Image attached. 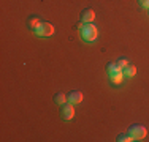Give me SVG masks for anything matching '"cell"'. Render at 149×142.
Instances as JSON below:
<instances>
[{
    "label": "cell",
    "mask_w": 149,
    "mask_h": 142,
    "mask_svg": "<svg viewBox=\"0 0 149 142\" xmlns=\"http://www.w3.org/2000/svg\"><path fill=\"white\" fill-rule=\"evenodd\" d=\"M138 3L141 6H144V8H149V0H138Z\"/></svg>",
    "instance_id": "14"
},
{
    "label": "cell",
    "mask_w": 149,
    "mask_h": 142,
    "mask_svg": "<svg viewBox=\"0 0 149 142\" xmlns=\"http://www.w3.org/2000/svg\"><path fill=\"white\" fill-rule=\"evenodd\" d=\"M33 32L37 35H40V37H51V35L54 33V27H52V24H49V22H41L40 27L35 28Z\"/></svg>",
    "instance_id": "2"
},
{
    "label": "cell",
    "mask_w": 149,
    "mask_h": 142,
    "mask_svg": "<svg viewBox=\"0 0 149 142\" xmlns=\"http://www.w3.org/2000/svg\"><path fill=\"white\" fill-rule=\"evenodd\" d=\"M62 115H63V119H65V120L73 119L74 109H73V104H72V103H70V104H63V108H62Z\"/></svg>",
    "instance_id": "7"
},
{
    "label": "cell",
    "mask_w": 149,
    "mask_h": 142,
    "mask_svg": "<svg viewBox=\"0 0 149 142\" xmlns=\"http://www.w3.org/2000/svg\"><path fill=\"white\" fill-rule=\"evenodd\" d=\"M106 71H108L109 76H114V74L122 73V68H120L116 62H108V63H106Z\"/></svg>",
    "instance_id": "6"
},
{
    "label": "cell",
    "mask_w": 149,
    "mask_h": 142,
    "mask_svg": "<svg viewBox=\"0 0 149 142\" xmlns=\"http://www.w3.org/2000/svg\"><path fill=\"white\" fill-rule=\"evenodd\" d=\"M135 73H136V68L133 65H127L122 68V74L125 77H132V76H135Z\"/></svg>",
    "instance_id": "9"
},
{
    "label": "cell",
    "mask_w": 149,
    "mask_h": 142,
    "mask_svg": "<svg viewBox=\"0 0 149 142\" xmlns=\"http://www.w3.org/2000/svg\"><path fill=\"white\" fill-rule=\"evenodd\" d=\"M94 17H95V13H94V10L92 8H86V10H83L81 11V16H79V19H81V22H92L94 21Z\"/></svg>",
    "instance_id": "5"
},
{
    "label": "cell",
    "mask_w": 149,
    "mask_h": 142,
    "mask_svg": "<svg viewBox=\"0 0 149 142\" xmlns=\"http://www.w3.org/2000/svg\"><path fill=\"white\" fill-rule=\"evenodd\" d=\"M116 63H118V65L120 66V68H124V66H127V65H129V60H127V59H124V57H120V59H119Z\"/></svg>",
    "instance_id": "13"
},
{
    "label": "cell",
    "mask_w": 149,
    "mask_h": 142,
    "mask_svg": "<svg viewBox=\"0 0 149 142\" xmlns=\"http://www.w3.org/2000/svg\"><path fill=\"white\" fill-rule=\"evenodd\" d=\"M54 103H56V104H65V103H67V95L65 93H62V92H57V93H56L54 95Z\"/></svg>",
    "instance_id": "10"
},
{
    "label": "cell",
    "mask_w": 149,
    "mask_h": 142,
    "mask_svg": "<svg viewBox=\"0 0 149 142\" xmlns=\"http://www.w3.org/2000/svg\"><path fill=\"white\" fill-rule=\"evenodd\" d=\"M148 14H149V8H148Z\"/></svg>",
    "instance_id": "15"
},
{
    "label": "cell",
    "mask_w": 149,
    "mask_h": 142,
    "mask_svg": "<svg viewBox=\"0 0 149 142\" xmlns=\"http://www.w3.org/2000/svg\"><path fill=\"white\" fill-rule=\"evenodd\" d=\"M109 77H111V81H113L114 84H119L120 81H122L124 74H122V73H119V74H114V76H109Z\"/></svg>",
    "instance_id": "12"
},
{
    "label": "cell",
    "mask_w": 149,
    "mask_h": 142,
    "mask_svg": "<svg viewBox=\"0 0 149 142\" xmlns=\"http://www.w3.org/2000/svg\"><path fill=\"white\" fill-rule=\"evenodd\" d=\"M67 101L72 103V104H78V103L83 101V93H81L79 90H72L67 95Z\"/></svg>",
    "instance_id": "4"
},
{
    "label": "cell",
    "mask_w": 149,
    "mask_h": 142,
    "mask_svg": "<svg viewBox=\"0 0 149 142\" xmlns=\"http://www.w3.org/2000/svg\"><path fill=\"white\" fill-rule=\"evenodd\" d=\"M118 142H130V141H133V137L130 136L129 133H122V134H119L118 136V139H116Z\"/></svg>",
    "instance_id": "11"
},
{
    "label": "cell",
    "mask_w": 149,
    "mask_h": 142,
    "mask_svg": "<svg viewBox=\"0 0 149 142\" xmlns=\"http://www.w3.org/2000/svg\"><path fill=\"white\" fill-rule=\"evenodd\" d=\"M40 19H38L37 16H29V19H27V26H29L32 30H35V28L40 27Z\"/></svg>",
    "instance_id": "8"
},
{
    "label": "cell",
    "mask_w": 149,
    "mask_h": 142,
    "mask_svg": "<svg viewBox=\"0 0 149 142\" xmlns=\"http://www.w3.org/2000/svg\"><path fill=\"white\" fill-rule=\"evenodd\" d=\"M81 37L86 41H94L97 38V27L92 26L91 22H87L86 26L81 27Z\"/></svg>",
    "instance_id": "1"
},
{
    "label": "cell",
    "mask_w": 149,
    "mask_h": 142,
    "mask_svg": "<svg viewBox=\"0 0 149 142\" xmlns=\"http://www.w3.org/2000/svg\"><path fill=\"white\" fill-rule=\"evenodd\" d=\"M129 134L133 139H143L146 136V128L143 125H132L129 128Z\"/></svg>",
    "instance_id": "3"
}]
</instances>
